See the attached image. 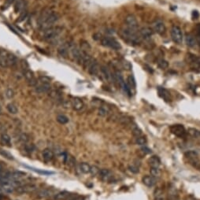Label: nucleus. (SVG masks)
<instances>
[{"mask_svg":"<svg viewBox=\"0 0 200 200\" xmlns=\"http://www.w3.org/2000/svg\"><path fill=\"white\" fill-rule=\"evenodd\" d=\"M121 32H122V36L124 37L127 40H129L130 43H132L135 44H139L142 41L140 35L136 32V30L131 29L129 28H126L122 29Z\"/></svg>","mask_w":200,"mask_h":200,"instance_id":"nucleus-1","label":"nucleus"},{"mask_svg":"<svg viewBox=\"0 0 200 200\" xmlns=\"http://www.w3.org/2000/svg\"><path fill=\"white\" fill-rule=\"evenodd\" d=\"M62 28L60 27H51L44 30L42 34L43 40L46 41H53L58 37H59L62 32Z\"/></svg>","mask_w":200,"mask_h":200,"instance_id":"nucleus-2","label":"nucleus"},{"mask_svg":"<svg viewBox=\"0 0 200 200\" xmlns=\"http://www.w3.org/2000/svg\"><path fill=\"white\" fill-rule=\"evenodd\" d=\"M58 19H59V15L56 12H51L49 14V16L47 17V18L44 22L40 25V28L42 31H44V30L47 29L49 28L53 27V25L55 22H57Z\"/></svg>","mask_w":200,"mask_h":200,"instance_id":"nucleus-3","label":"nucleus"},{"mask_svg":"<svg viewBox=\"0 0 200 200\" xmlns=\"http://www.w3.org/2000/svg\"><path fill=\"white\" fill-rule=\"evenodd\" d=\"M101 44L106 47H109L114 50H119L121 48V44L114 38L110 36H104L101 39Z\"/></svg>","mask_w":200,"mask_h":200,"instance_id":"nucleus-4","label":"nucleus"},{"mask_svg":"<svg viewBox=\"0 0 200 200\" xmlns=\"http://www.w3.org/2000/svg\"><path fill=\"white\" fill-rule=\"evenodd\" d=\"M170 35L171 38L174 43H177V44H180L183 42V32H182V30L180 27L178 26H173L172 28H171L170 31Z\"/></svg>","mask_w":200,"mask_h":200,"instance_id":"nucleus-5","label":"nucleus"},{"mask_svg":"<svg viewBox=\"0 0 200 200\" xmlns=\"http://www.w3.org/2000/svg\"><path fill=\"white\" fill-rule=\"evenodd\" d=\"M69 54L73 58V59L76 61V62H79L80 57H81L82 51L79 49V47H77V45L73 43H69Z\"/></svg>","mask_w":200,"mask_h":200,"instance_id":"nucleus-6","label":"nucleus"},{"mask_svg":"<svg viewBox=\"0 0 200 200\" xmlns=\"http://www.w3.org/2000/svg\"><path fill=\"white\" fill-rule=\"evenodd\" d=\"M170 131L176 136H178V137H180V138L184 137L186 133H187L184 127L182 125H179V124H177V125H173L171 126Z\"/></svg>","mask_w":200,"mask_h":200,"instance_id":"nucleus-7","label":"nucleus"},{"mask_svg":"<svg viewBox=\"0 0 200 200\" xmlns=\"http://www.w3.org/2000/svg\"><path fill=\"white\" fill-rule=\"evenodd\" d=\"M125 22L127 28H129L131 29L136 30V28H138V21L133 14H129L128 16H126Z\"/></svg>","mask_w":200,"mask_h":200,"instance_id":"nucleus-8","label":"nucleus"},{"mask_svg":"<svg viewBox=\"0 0 200 200\" xmlns=\"http://www.w3.org/2000/svg\"><path fill=\"white\" fill-rule=\"evenodd\" d=\"M185 157L188 158L189 162H190L193 166L198 168V166H199V161L198 158V154L196 151H187L185 153Z\"/></svg>","mask_w":200,"mask_h":200,"instance_id":"nucleus-9","label":"nucleus"},{"mask_svg":"<svg viewBox=\"0 0 200 200\" xmlns=\"http://www.w3.org/2000/svg\"><path fill=\"white\" fill-rule=\"evenodd\" d=\"M37 189V187L34 184H25L17 187L16 188V191L19 194H25V193L33 192Z\"/></svg>","mask_w":200,"mask_h":200,"instance_id":"nucleus-10","label":"nucleus"},{"mask_svg":"<svg viewBox=\"0 0 200 200\" xmlns=\"http://www.w3.org/2000/svg\"><path fill=\"white\" fill-rule=\"evenodd\" d=\"M153 25L154 31L159 35H163L166 32V25L164 24L162 21L156 20L152 24Z\"/></svg>","mask_w":200,"mask_h":200,"instance_id":"nucleus-11","label":"nucleus"},{"mask_svg":"<svg viewBox=\"0 0 200 200\" xmlns=\"http://www.w3.org/2000/svg\"><path fill=\"white\" fill-rule=\"evenodd\" d=\"M58 54L60 57L66 58L69 54V47L68 43H63L58 48Z\"/></svg>","mask_w":200,"mask_h":200,"instance_id":"nucleus-12","label":"nucleus"},{"mask_svg":"<svg viewBox=\"0 0 200 200\" xmlns=\"http://www.w3.org/2000/svg\"><path fill=\"white\" fill-rule=\"evenodd\" d=\"M140 35L141 38L143 40H146V41H150L152 39L153 33H152L151 28L147 27H143L140 31Z\"/></svg>","mask_w":200,"mask_h":200,"instance_id":"nucleus-13","label":"nucleus"},{"mask_svg":"<svg viewBox=\"0 0 200 200\" xmlns=\"http://www.w3.org/2000/svg\"><path fill=\"white\" fill-rule=\"evenodd\" d=\"M100 68H99V63L97 62V61H95V59H93L92 61V62L89 64L88 67V73L91 75H97L98 73L100 70Z\"/></svg>","mask_w":200,"mask_h":200,"instance_id":"nucleus-14","label":"nucleus"},{"mask_svg":"<svg viewBox=\"0 0 200 200\" xmlns=\"http://www.w3.org/2000/svg\"><path fill=\"white\" fill-rule=\"evenodd\" d=\"M142 181L145 185L151 188V187L155 185L157 180H156V178H154L152 176H144L142 179Z\"/></svg>","mask_w":200,"mask_h":200,"instance_id":"nucleus-15","label":"nucleus"},{"mask_svg":"<svg viewBox=\"0 0 200 200\" xmlns=\"http://www.w3.org/2000/svg\"><path fill=\"white\" fill-rule=\"evenodd\" d=\"M71 106H73V108L75 110H80L83 107H84V102L81 99L79 98H75L73 99V101L71 102Z\"/></svg>","mask_w":200,"mask_h":200,"instance_id":"nucleus-16","label":"nucleus"},{"mask_svg":"<svg viewBox=\"0 0 200 200\" xmlns=\"http://www.w3.org/2000/svg\"><path fill=\"white\" fill-rule=\"evenodd\" d=\"M6 61H7L8 67L14 66L17 63V58L14 54H11L10 52H7L6 55Z\"/></svg>","mask_w":200,"mask_h":200,"instance_id":"nucleus-17","label":"nucleus"},{"mask_svg":"<svg viewBox=\"0 0 200 200\" xmlns=\"http://www.w3.org/2000/svg\"><path fill=\"white\" fill-rule=\"evenodd\" d=\"M36 92L38 93H45V92H49L51 89V86L50 84H37L36 86L35 87Z\"/></svg>","mask_w":200,"mask_h":200,"instance_id":"nucleus-18","label":"nucleus"},{"mask_svg":"<svg viewBox=\"0 0 200 200\" xmlns=\"http://www.w3.org/2000/svg\"><path fill=\"white\" fill-rule=\"evenodd\" d=\"M149 164H150L151 168H159L161 165L160 158H158V156H152L149 159Z\"/></svg>","mask_w":200,"mask_h":200,"instance_id":"nucleus-19","label":"nucleus"},{"mask_svg":"<svg viewBox=\"0 0 200 200\" xmlns=\"http://www.w3.org/2000/svg\"><path fill=\"white\" fill-rule=\"evenodd\" d=\"M158 93H159V95H160L164 100H166V101H169V100H170V93H169L166 89H165L164 88H161V87H159L158 88Z\"/></svg>","mask_w":200,"mask_h":200,"instance_id":"nucleus-20","label":"nucleus"},{"mask_svg":"<svg viewBox=\"0 0 200 200\" xmlns=\"http://www.w3.org/2000/svg\"><path fill=\"white\" fill-rule=\"evenodd\" d=\"M52 11H51V10H49V9H47V10H44L43 11L42 14H40V17H39V19H38V25H39V27L42 25L43 23L45 21H46V19L47 18V17L49 16V14Z\"/></svg>","mask_w":200,"mask_h":200,"instance_id":"nucleus-21","label":"nucleus"},{"mask_svg":"<svg viewBox=\"0 0 200 200\" xmlns=\"http://www.w3.org/2000/svg\"><path fill=\"white\" fill-rule=\"evenodd\" d=\"M25 2L24 0H16L14 3V11L16 13H21L24 11Z\"/></svg>","mask_w":200,"mask_h":200,"instance_id":"nucleus-22","label":"nucleus"},{"mask_svg":"<svg viewBox=\"0 0 200 200\" xmlns=\"http://www.w3.org/2000/svg\"><path fill=\"white\" fill-rule=\"evenodd\" d=\"M6 55H7V51H0V66L3 67V68L8 67L7 61H6Z\"/></svg>","mask_w":200,"mask_h":200,"instance_id":"nucleus-23","label":"nucleus"},{"mask_svg":"<svg viewBox=\"0 0 200 200\" xmlns=\"http://www.w3.org/2000/svg\"><path fill=\"white\" fill-rule=\"evenodd\" d=\"M43 158L46 161H51L54 158V152L49 148H46L43 151Z\"/></svg>","mask_w":200,"mask_h":200,"instance_id":"nucleus-24","label":"nucleus"},{"mask_svg":"<svg viewBox=\"0 0 200 200\" xmlns=\"http://www.w3.org/2000/svg\"><path fill=\"white\" fill-rule=\"evenodd\" d=\"M185 41H186L187 45H188V47H195V45H196V43H197L196 39L192 35H190V34H188L186 36Z\"/></svg>","mask_w":200,"mask_h":200,"instance_id":"nucleus-25","label":"nucleus"},{"mask_svg":"<svg viewBox=\"0 0 200 200\" xmlns=\"http://www.w3.org/2000/svg\"><path fill=\"white\" fill-rule=\"evenodd\" d=\"M1 190L3 191V192L6 193H12L16 190V188L11 184H1L0 186Z\"/></svg>","mask_w":200,"mask_h":200,"instance_id":"nucleus-26","label":"nucleus"},{"mask_svg":"<svg viewBox=\"0 0 200 200\" xmlns=\"http://www.w3.org/2000/svg\"><path fill=\"white\" fill-rule=\"evenodd\" d=\"M25 175V173H21V172H13V173L7 174V177L10 180H19L21 177H22Z\"/></svg>","mask_w":200,"mask_h":200,"instance_id":"nucleus-27","label":"nucleus"},{"mask_svg":"<svg viewBox=\"0 0 200 200\" xmlns=\"http://www.w3.org/2000/svg\"><path fill=\"white\" fill-rule=\"evenodd\" d=\"M23 71H24L23 72L24 77H25V79L27 80L28 81H29V80H31L34 79L35 78L34 73H33L31 69H29V68L25 69V70H23Z\"/></svg>","mask_w":200,"mask_h":200,"instance_id":"nucleus-28","label":"nucleus"},{"mask_svg":"<svg viewBox=\"0 0 200 200\" xmlns=\"http://www.w3.org/2000/svg\"><path fill=\"white\" fill-rule=\"evenodd\" d=\"M6 109H7L8 112L11 114H17L18 113V109H17V106L15 105L14 103H8L7 106H6Z\"/></svg>","mask_w":200,"mask_h":200,"instance_id":"nucleus-29","label":"nucleus"},{"mask_svg":"<svg viewBox=\"0 0 200 200\" xmlns=\"http://www.w3.org/2000/svg\"><path fill=\"white\" fill-rule=\"evenodd\" d=\"M100 71H101L102 74L103 75V77H105V79L107 80H110V78H111V74H110V71L108 70V69L106 68V66H101V68H100Z\"/></svg>","mask_w":200,"mask_h":200,"instance_id":"nucleus-30","label":"nucleus"},{"mask_svg":"<svg viewBox=\"0 0 200 200\" xmlns=\"http://www.w3.org/2000/svg\"><path fill=\"white\" fill-rule=\"evenodd\" d=\"M69 193L68 191H61V192L58 193L57 195L54 196V199L56 200H63L69 197Z\"/></svg>","mask_w":200,"mask_h":200,"instance_id":"nucleus-31","label":"nucleus"},{"mask_svg":"<svg viewBox=\"0 0 200 200\" xmlns=\"http://www.w3.org/2000/svg\"><path fill=\"white\" fill-rule=\"evenodd\" d=\"M154 199L155 200H164V195H163V191L161 188H157L154 191Z\"/></svg>","mask_w":200,"mask_h":200,"instance_id":"nucleus-32","label":"nucleus"},{"mask_svg":"<svg viewBox=\"0 0 200 200\" xmlns=\"http://www.w3.org/2000/svg\"><path fill=\"white\" fill-rule=\"evenodd\" d=\"M80 170H81L82 173H90V170H91V166H90V165L88 164V163H86V162L80 163Z\"/></svg>","mask_w":200,"mask_h":200,"instance_id":"nucleus-33","label":"nucleus"},{"mask_svg":"<svg viewBox=\"0 0 200 200\" xmlns=\"http://www.w3.org/2000/svg\"><path fill=\"white\" fill-rule=\"evenodd\" d=\"M150 173H151V175L154 178H159L162 176V172L159 168H151Z\"/></svg>","mask_w":200,"mask_h":200,"instance_id":"nucleus-34","label":"nucleus"},{"mask_svg":"<svg viewBox=\"0 0 200 200\" xmlns=\"http://www.w3.org/2000/svg\"><path fill=\"white\" fill-rule=\"evenodd\" d=\"M100 177L102 179H106L110 177V171L107 169H102L101 170H99V173Z\"/></svg>","mask_w":200,"mask_h":200,"instance_id":"nucleus-35","label":"nucleus"},{"mask_svg":"<svg viewBox=\"0 0 200 200\" xmlns=\"http://www.w3.org/2000/svg\"><path fill=\"white\" fill-rule=\"evenodd\" d=\"M57 121L62 125H65L69 122V117L63 114H59L57 117Z\"/></svg>","mask_w":200,"mask_h":200,"instance_id":"nucleus-36","label":"nucleus"},{"mask_svg":"<svg viewBox=\"0 0 200 200\" xmlns=\"http://www.w3.org/2000/svg\"><path fill=\"white\" fill-rule=\"evenodd\" d=\"M51 194V191L48 189H43V190L40 191L37 194L38 198H46L50 196Z\"/></svg>","mask_w":200,"mask_h":200,"instance_id":"nucleus-37","label":"nucleus"},{"mask_svg":"<svg viewBox=\"0 0 200 200\" xmlns=\"http://www.w3.org/2000/svg\"><path fill=\"white\" fill-rule=\"evenodd\" d=\"M188 132L190 136H191L194 138H200V131L198 129L191 128V129H188Z\"/></svg>","mask_w":200,"mask_h":200,"instance_id":"nucleus-38","label":"nucleus"},{"mask_svg":"<svg viewBox=\"0 0 200 200\" xmlns=\"http://www.w3.org/2000/svg\"><path fill=\"white\" fill-rule=\"evenodd\" d=\"M109 113V108L106 106H101L100 108L99 109V111H98V114L100 117H106Z\"/></svg>","mask_w":200,"mask_h":200,"instance_id":"nucleus-39","label":"nucleus"},{"mask_svg":"<svg viewBox=\"0 0 200 200\" xmlns=\"http://www.w3.org/2000/svg\"><path fill=\"white\" fill-rule=\"evenodd\" d=\"M1 141H2V143H4V144H6V145H8V144H10V142H11V138H10V136L8 135V134L6 133H3L1 135Z\"/></svg>","mask_w":200,"mask_h":200,"instance_id":"nucleus-40","label":"nucleus"},{"mask_svg":"<svg viewBox=\"0 0 200 200\" xmlns=\"http://www.w3.org/2000/svg\"><path fill=\"white\" fill-rule=\"evenodd\" d=\"M136 142L138 145L143 146V145L146 144L147 140L146 137H144V136H139V137H137V139H136Z\"/></svg>","mask_w":200,"mask_h":200,"instance_id":"nucleus-41","label":"nucleus"},{"mask_svg":"<svg viewBox=\"0 0 200 200\" xmlns=\"http://www.w3.org/2000/svg\"><path fill=\"white\" fill-rule=\"evenodd\" d=\"M51 78H49L47 76H41V77H39V81L41 83V84H51Z\"/></svg>","mask_w":200,"mask_h":200,"instance_id":"nucleus-42","label":"nucleus"},{"mask_svg":"<svg viewBox=\"0 0 200 200\" xmlns=\"http://www.w3.org/2000/svg\"><path fill=\"white\" fill-rule=\"evenodd\" d=\"M132 133H133L134 136L139 137V136H140L142 135L143 132H142L141 129L139 128L138 126L133 125V127H132Z\"/></svg>","mask_w":200,"mask_h":200,"instance_id":"nucleus-43","label":"nucleus"},{"mask_svg":"<svg viewBox=\"0 0 200 200\" xmlns=\"http://www.w3.org/2000/svg\"><path fill=\"white\" fill-rule=\"evenodd\" d=\"M14 91L13 90L12 88H7L6 89V98H8V99H13L14 97Z\"/></svg>","mask_w":200,"mask_h":200,"instance_id":"nucleus-44","label":"nucleus"},{"mask_svg":"<svg viewBox=\"0 0 200 200\" xmlns=\"http://www.w3.org/2000/svg\"><path fill=\"white\" fill-rule=\"evenodd\" d=\"M128 83H129V86L131 87V88H135L136 86V80H135V79H134L133 76H129V78H128Z\"/></svg>","mask_w":200,"mask_h":200,"instance_id":"nucleus-45","label":"nucleus"},{"mask_svg":"<svg viewBox=\"0 0 200 200\" xmlns=\"http://www.w3.org/2000/svg\"><path fill=\"white\" fill-rule=\"evenodd\" d=\"M158 66L160 67L161 69H166L168 67V62H166V60L164 59H159L158 62Z\"/></svg>","mask_w":200,"mask_h":200,"instance_id":"nucleus-46","label":"nucleus"},{"mask_svg":"<svg viewBox=\"0 0 200 200\" xmlns=\"http://www.w3.org/2000/svg\"><path fill=\"white\" fill-rule=\"evenodd\" d=\"M19 140H20L21 142L25 143L29 140V136H28L26 133H22L20 136H19Z\"/></svg>","mask_w":200,"mask_h":200,"instance_id":"nucleus-47","label":"nucleus"},{"mask_svg":"<svg viewBox=\"0 0 200 200\" xmlns=\"http://www.w3.org/2000/svg\"><path fill=\"white\" fill-rule=\"evenodd\" d=\"M99 169L97 166H91V170H90V173L92 174V176H95L97 174H99Z\"/></svg>","mask_w":200,"mask_h":200,"instance_id":"nucleus-48","label":"nucleus"},{"mask_svg":"<svg viewBox=\"0 0 200 200\" xmlns=\"http://www.w3.org/2000/svg\"><path fill=\"white\" fill-rule=\"evenodd\" d=\"M27 17V12L26 11H22L21 12V15H20V17H19V18H18V20H17V21H24Z\"/></svg>","mask_w":200,"mask_h":200,"instance_id":"nucleus-49","label":"nucleus"},{"mask_svg":"<svg viewBox=\"0 0 200 200\" xmlns=\"http://www.w3.org/2000/svg\"><path fill=\"white\" fill-rule=\"evenodd\" d=\"M129 170L131 171L132 173H139V167H137L136 166H130L129 167Z\"/></svg>","mask_w":200,"mask_h":200,"instance_id":"nucleus-50","label":"nucleus"},{"mask_svg":"<svg viewBox=\"0 0 200 200\" xmlns=\"http://www.w3.org/2000/svg\"><path fill=\"white\" fill-rule=\"evenodd\" d=\"M141 150H142V151H143V152H144L145 154H151V153H152V151H151V149H150L149 147H146V146L142 147Z\"/></svg>","mask_w":200,"mask_h":200,"instance_id":"nucleus-51","label":"nucleus"},{"mask_svg":"<svg viewBox=\"0 0 200 200\" xmlns=\"http://www.w3.org/2000/svg\"><path fill=\"white\" fill-rule=\"evenodd\" d=\"M68 160H69V166H74L75 165V159L72 156H69L68 157Z\"/></svg>","mask_w":200,"mask_h":200,"instance_id":"nucleus-52","label":"nucleus"},{"mask_svg":"<svg viewBox=\"0 0 200 200\" xmlns=\"http://www.w3.org/2000/svg\"><path fill=\"white\" fill-rule=\"evenodd\" d=\"M84 198L83 196H80V195H73V197L70 198L69 200H84Z\"/></svg>","mask_w":200,"mask_h":200,"instance_id":"nucleus-53","label":"nucleus"},{"mask_svg":"<svg viewBox=\"0 0 200 200\" xmlns=\"http://www.w3.org/2000/svg\"><path fill=\"white\" fill-rule=\"evenodd\" d=\"M0 153L2 154H4V156H6V158H10V159L13 158L12 156L10 155L9 153H7V152H6V151H3V150H0Z\"/></svg>","mask_w":200,"mask_h":200,"instance_id":"nucleus-54","label":"nucleus"},{"mask_svg":"<svg viewBox=\"0 0 200 200\" xmlns=\"http://www.w3.org/2000/svg\"><path fill=\"white\" fill-rule=\"evenodd\" d=\"M192 15H193V17L195 16V18H194V19H197L198 17H199V13H198L197 11H193Z\"/></svg>","mask_w":200,"mask_h":200,"instance_id":"nucleus-55","label":"nucleus"},{"mask_svg":"<svg viewBox=\"0 0 200 200\" xmlns=\"http://www.w3.org/2000/svg\"><path fill=\"white\" fill-rule=\"evenodd\" d=\"M197 33L198 36H200V24L197 26Z\"/></svg>","mask_w":200,"mask_h":200,"instance_id":"nucleus-56","label":"nucleus"},{"mask_svg":"<svg viewBox=\"0 0 200 200\" xmlns=\"http://www.w3.org/2000/svg\"><path fill=\"white\" fill-rule=\"evenodd\" d=\"M198 42H199V47H200V36H199V40H198Z\"/></svg>","mask_w":200,"mask_h":200,"instance_id":"nucleus-57","label":"nucleus"},{"mask_svg":"<svg viewBox=\"0 0 200 200\" xmlns=\"http://www.w3.org/2000/svg\"><path fill=\"white\" fill-rule=\"evenodd\" d=\"M1 112H2V106L0 105V113H1Z\"/></svg>","mask_w":200,"mask_h":200,"instance_id":"nucleus-58","label":"nucleus"},{"mask_svg":"<svg viewBox=\"0 0 200 200\" xmlns=\"http://www.w3.org/2000/svg\"><path fill=\"white\" fill-rule=\"evenodd\" d=\"M1 170H2V168H1V166H0V172H1Z\"/></svg>","mask_w":200,"mask_h":200,"instance_id":"nucleus-59","label":"nucleus"}]
</instances>
